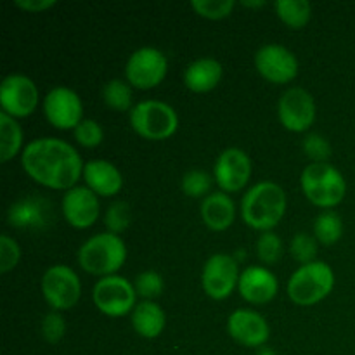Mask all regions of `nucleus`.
I'll use <instances>...</instances> for the list:
<instances>
[{"label": "nucleus", "instance_id": "17", "mask_svg": "<svg viewBox=\"0 0 355 355\" xmlns=\"http://www.w3.org/2000/svg\"><path fill=\"white\" fill-rule=\"evenodd\" d=\"M227 331L234 342L243 347H263L270 336V329L263 315L250 309H238L227 319Z\"/></svg>", "mask_w": 355, "mask_h": 355}, {"label": "nucleus", "instance_id": "36", "mask_svg": "<svg viewBox=\"0 0 355 355\" xmlns=\"http://www.w3.org/2000/svg\"><path fill=\"white\" fill-rule=\"evenodd\" d=\"M21 259V250L16 239L10 236H0V272L6 274L17 266Z\"/></svg>", "mask_w": 355, "mask_h": 355}, {"label": "nucleus", "instance_id": "3", "mask_svg": "<svg viewBox=\"0 0 355 355\" xmlns=\"http://www.w3.org/2000/svg\"><path fill=\"white\" fill-rule=\"evenodd\" d=\"M127 260V246L118 234L101 232L87 239L78 250V263L94 276H113Z\"/></svg>", "mask_w": 355, "mask_h": 355}, {"label": "nucleus", "instance_id": "38", "mask_svg": "<svg viewBox=\"0 0 355 355\" xmlns=\"http://www.w3.org/2000/svg\"><path fill=\"white\" fill-rule=\"evenodd\" d=\"M14 3L28 12H42V10H47L55 6V0H16Z\"/></svg>", "mask_w": 355, "mask_h": 355}, {"label": "nucleus", "instance_id": "4", "mask_svg": "<svg viewBox=\"0 0 355 355\" xmlns=\"http://www.w3.org/2000/svg\"><path fill=\"white\" fill-rule=\"evenodd\" d=\"M335 286V272L326 262H315L300 266L288 281V297L297 305H314L328 297Z\"/></svg>", "mask_w": 355, "mask_h": 355}, {"label": "nucleus", "instance_id": "29", "mask_svg": "<svg viewBox=\"0 0 355 355\" xmlns=\"http://www.w3.org/2000/svg\"><path fill=\"white\" fill-rule=\"evenodd\" d=\"M257 255H259L260 262L263 263H276L283 255V241L277 234L272 231H266L260 234L257 239Z\"/></svg>", "mask_w": 355, "mask_h": 355}, {"label": "nucleus", "instance_id": "22", "mask_svg": "<svg viewBox=\"0 0 355 355\" xmlns=\"http://www.w3.org/2000/svg\"><path fill=\"white\" fill-rule=\"evenodd\" d=\"M236 217V205L225 193H211L201 201V218L211 231H225Z\"/></svg>", "mask_w": 355, "mask_h": 355}, {"label": "nucleus", "instance_id": "2", "mask_svg": "<svg viewBox=\"0 0 355 355\" xmlns=\"http://www.w3.org/2000/svg\"><path fill=\"white\" fill-rule=\"evenodd\" d=\"M286 211V194L283 187L270 180H262L250 187L241 200V217L246 225L257 231L276 227Z\"/></svg>", "mask_w": 355, "mask_h": 355}, {"label": "nucleus", "instance_id": "32", "mask_svg": "<svg viewBox=\"0 0 355 355\" xmlns=\"http://www.w3.org/2000/svg\"><path fill=\"white\" fill-rule=\"evenodd\" d=\"M234 0H193L191 7L208 19H224L234 9Z\"/></svg>", "mask_w": 355, "mask_h": 355}, {"label": "nucleus", "instance_id": "35", "mask_svg": "<svg viewBox=\"0 0 355 355\" xmlns=\"http://www.w3.org/2000/svg\"><path fill=\"white\" fill-rule=\"evenodd\" d=\"M302 148L309 158L314 159V163H326V159L331 156V144L319 134H309L302 142Z\"/></svg>", "mask_w": 355, "mask_h": 355}, {"label": "nucleus", "instance_id": "27", "mask_svg": "<svg viewBox=\"0 0 355 355\" xmlns=\"http://www.w3.org/2000/svg\"><path fill=\"white\" fill-rule=\"evenodd\" d=\"M103 99L107 107L114 111H128L132 107V89L120 78L110 80L103 87Z\"/></svg>", "mask_w": 355, "mask_h": 355}, {"label": "nucleus", "instance_id": "12", "mask_svg": "<svg viewBox=\"0 0 355 355\" xmlns=\"http://www.w3.org/2000/svg\"><path fill=\"white\" fill-rule=\"evenodd\" d=\"M44 113L49 123L61 130H75L83 120V103L69 87H54L44 99Z\"/></svg>", "mask_w": 355, "mask_h": 355}, {"label": "nucleus", "instance_id": "30", "mask_svg": "<svg viewBox=\"0 0 355 355\" xmlns=\"http://www.w3.org/2000/svg\"><path fill=\"white\" fill-rule=\"evenodd\" d=\"M291 255L297 262L302 266L315 262V255H318V239L314 236H309L305 232H298L291 239Z\"/></svg>", "mask_w": 355, "mask_h": 355}, {"label": "nucleus", "instance_id": "21", "mask_svg": "<svg viewBox=\"0 0 355 355\" xmlns=\"http://www.w3.org/2000/svg\"><path fill=\"white\" fill-rule=\"evenodd\" d=\"M224 75V68L214 58L194 59L184 69V83L193 92H208L215 89Z\"/></svg>", "mask_w": 355, "mask_h": 355}, {"label": "nucleus", "instance_id": "6", "mask_svg": "<svg viewBox=\"0 0 355 355\" xmlns=\"http://www.w3.org/2000/svg\"><path fill=\"white\" fill-rule=\"evenodd\" d=\"M130 125L141 137L149 141H163L177 132L179 116L170 104L146 99L130 110Z\"/></svg>", "mask_w": 355, "mask_h": 355}, {"label": "nucleus", "instance_id": "18", "mask_svg": "<svg viewBox=\"0 0 355 355\" xmlns=\"http://www.w3.org/2000/svg\"><path fill=\"white\" fill-rule=\"evenodd\" d=\"M238 290L241 297L250 304H267L272 300L279 290V283L274 272L262 266L246 267L239 277Z\"/></svg>", "mask_w": 355, "mask_h": 355}, {"label": "nucleus", "instance_id": "15", "mask_svg": "<svg viewBox=\"0 0 355 355\" xmlns=\"http://www.w3.org/2000/svg\"><path fill=\"white\" fill-rule=\"evenodd\" d=\"M214 175L225 193L241 191L252 177V159L239 148L224 149L215 162Z\"/></svg>", "mask_w": 355, "mask_h": 355}, {"label": "nucleus", "instance_id": "40", "mask_svg": "<svg viewBox=\"0 0 355 355\" xmlns=\"http://www.w3.org/2000/svg\"><path fill=\"white\" fill-rule=\"evenodd\" d=\"M257 355H277L276 352H274L272 349H270V347H260L259 350H257Z\"/></svg>", "mask_w": 355, "mask_h": 355}, {"label": "nucleus", "instance_id": "31", "mask_svg": "<svg viewBox=\"0 0 355 355\" xmlns=\"http://www.w3.org/2000/svg\"><path fill=\"white\" fill-rule=\"evenodd\" d=\"M134 288L137 295H141L142 298L153 300V298L159 297L163 293L165 281H163L162 274H158L156 270H144V272H141L135 277Z\"/></svg>", "mask_w": 355, "mask_h": 355}, {"label": "nucleus", "instance_id": "28", "mask_svg": "<svg viewBox=\"0 0 355 355\" xmlns=\"http://www.w3.org/2000/svg\"><path fill=\"white\" fill-rule=\"evenodd\" d=\"M180 187L189 198H207V193L211 187V177L203 170H189L184 173Z\"/></svg>", "mask_w": 355, "mask_h": 355}, {"label": "nucleus", "instance_id": "9", "mask_svg": "<svg viewBox=\"0 0 355 355\" xmlns=\"http://www.w3.org/2000/svg\"><path fill=\"white\" fill-rule=\"evenodd\" d=\"M168 71L166 55L156 47H141L134 51L125 64L127 82L142 90L159 85Z\"/></svg>", "mask_w": 355, "mask_h": 355}, {"label": "nucleus", "instance_id": "5", "mask_svg": "<svg viewBox=\"0 0 355 355\" xmlns=\"http://www.w3.org/2000/svg\"><path fill=\"white\" fill-rule=\"evenodd\" d=\"M300 184L307 200L321 208L336 207L347 194L345 179L340 170L329 163H311L305 166Z\"/></svg>", "mask_w": 355, "mask_h": 355}, {"label": "nucleus", "instance_id": "20", "mask_svg": "<svg viewBox=\"0 0 355 355\" xmlns=\"http://www.w3.org/2000/svg\"><path fill=\"white\" fill-rule=\"evenodd\" d=\"M83 179L97 196H114L123 187V175L107 159H90L83 166Z\"/></svg>", "mask_w": 355, "mask_h": 355}, {"label": "nucleus", "instance_id": "24", "mask_svg": "<svg viewBox=\"0 0 355 355\" xmlns=\"http://www.w3.org/2000/svg\"><path fill=\"white\" fill-rule=\"evenodd\" d=\"M23 144V130L16 118L0 111V162L6 163L19 153Z\"/></svg>", "mask_w": 355, "mask_h": 355}, {"label": "nucleus", "instance_id": "16", "mask_svg": "<svg viewBox=\"0 0 355 355\" xmlns=\"http://www.w3.org/2000/svg\"><path fill=\"white\" fill-rule=\"evenodd\" d=\"M61 208L69 225L76 229H87L96 224L101 207L97 194L92 189L87 186H75L64 193Z\"/></svg>", "mask_w": 355, "mask_h": 355}, {"label": "nucleus", "instance_id": "39", "mask_svg": "<svg viewBox=\"0 0 355 355\" xmlns=\"http://www.w3.org/2000/svg\"><path fill=\"white\" fill-rule=\"evenodd\" d=\"M241 3L245 7H262L266 6V0H243Z\"/></svg>", "mask_w": 355, "mask_h": 355}, {"label": "nucleus", "instance_id": "14", "mask_svg": "<svg viewBox=\"0 0 355 355\" xmlns=\"http://www.w3.org/2000/svg\"><path fill=\"white\" fill-rule=\"evenodd\" d=\"M255 68L269 82L288 83L298 75V59L284 45L267 44L257 51Z\"/></svg>", "mask_w": 355, "mask_h": 355}, {"label": "nucleus", "instance_id": "25", "mask_svg": "<svg viewBox=\"0 0 355 355\" xmlns=\"http://www.w3.org/2000/svg\"><path fill=\"white\" fill-rule=\"evenodd\" d=\"M277 16L290 28H304L309 23L312 14V6L307 0H277L274 3Z\"/></svg>", "mask_w": 355, "mask_h": 355}, {"label": "nucleus", "instance_id": "26", "mask_svg": "<svg viewBox=\"0 0 355 355\" xmlns=\"http://www.w3.org/2000/svg\"><path fill=\"white\" fill-rule=\"evenodd\" d=\"M343 236V220L338 214L322 211L314 220V238L322 245H335Z\"/></svg>", "mask_w": 355, "mask_h": 355}, {"label": "nucleus", "instance_id": "34", "mask_svg": "<svg viewBox=\"0 0 355 355\" xmlns=\"http://www.w3.org/2000/svg\"><path fill=\"white\" fill-rule=\"evenodd\" d=\"M75 139L83 148H96V146H99L103 142L104 130L96 120L83 118L78 123V127L75 128Z\"/></svg>", "mask_w": 355, "mask_h": 355}, {"label": "nucleus", "instance_id": "7", "mask_svg": "<svg viewBox=\"0 0 355 355\" xmlns=\"http://www.w3.org/2000/svg\"><path fill=\"white\" fill-rule=\"evenodd\" d=\"M135 298H137V291H135L134 284L125 277L116 276V274L101 277L94 284V304L103 314L110 315V318H121V315L134 311L135 305H137Z\"/></svg>", "mask_w": 355, "mask_h": 355}, {"label": "nucleus", "instance_id": "13", "mask_svg": "<svg viewBox=\"0 0 355 355\" xmlns=\"http://www.w3.org/2000/svg\"><path fill=\"white\" fill-rule=\"evenodd\" d=\"M277 116L281 125L291 132H305L315 120V101L309 90L291 87L277 103Z\"/></svg>", "mask_w": 355, "mask_h": 355}, {"label": "nucleus", "instance_id": "33", "mask_svg": "<svg viewBox=\"0 0 355 355\" xmlns=\"http://www.w3.org/2000/svg\"><path fill=\"white\" fill-rule=\"evenodd\" d=\"M104 224H106L107 232H113V234H120L125 229H128V225H130V208H128V203L114 201L113 205H110L106 215H104Z\"/></svg>", "mask_w": 355, "mask_h": 355}, {"label": "nucleus", "instance_id": "10", "mask_svg": "<svg viewBox=\"0 0 355 355\" xmlns=\"http://www.w3.org/2000/svg\"><path fill=\"white\" fill-rule=\"evenodd\" d=\"M238 260L227 253H215L205 262L201 284L205 293L214 300H225L239 284Z\"/></svg>", "mask_w": 355, "mask_h": 355}, {"label": "nucleus", "instance_id": "37", "mask_svg": "<svg viewBox=\"0 0 355 355\" xmlns=\"http://www.w3.org/2000/svg\"><path fill=\"white\" fill-rule=\"evenodd\" d=\"M66 333V321L58 311L49 312L42 319V335L49 343H59Z\"/></svg>", "mask_w": 355, "mask_h": 355}, {"label": "nucleus", "instance_id": "11", "mask_svg": "<svg viewBox=\"0 0 355 355\" xmlns=\"http://www.w3.org/2000/svg\"><path fill=\"white\" fill-rule=\"evenodd\" d=\"M38 104V89L26 75L10 73L0 85V106L3 113L12 118L28 116Z\"/></svg>", "mask_w": 355, "mask_h": 355}, {"label": "nucleus", "instance_id": "1", "mask_svg": "<svg viewBox=\"0 0 355 355\" xmlns=\"http://www.w3.org/2000/svg\"><path fill=\"white\" fill-rule=\"evenodd\" d=\"M24 172L51 189H71L83 173V162L69 142L54 137H40L28 142L21 153Z\"/></svg>", "mask_w": 355, "mask_h": 355}, {"label": "nucleus", "instance_id": "8", "mask_svg": "<svg viewBox=\"0 0 355 355\" xmlns=\"http://www.w3.org/2000/svg\"><path fill=\"white\" fill-rule=\"evenodd\" d=\"M42 295L54 311L75 307L82 295V283L75 270L62 263L49 267L42 276Z\"/></svg>", "mask_w": 355, "mask_h": 355}, {"label": "nucleus", "instance_id": "19", "mask_svg": "<svg viewBox=\"0 0 355 355\" xmlns=\"http://www.w3.org/2000/svg\"><path fill=\"white\" fill-rule=\"evenodd\" d=\"M7 222L16 229H45L51 222V203L40 196H24L7 210Z\"/></svg>", "mask_w": 355, "mask_h": 355}, {"label": "nucleus", "instance_id": "23", "mask_svg": "<svg viewBox=\"0 0 355 355\" xmlns=\"http://www.w3.org/2000/svg\"><path fill=\"white\" fill-rule=\"evenodd\" d=\"M166 324L165 311L153 300L139 302L132 311V326L142 338H158Z\"/></svg>", "mask_w": 355, "mask_h": 355}]
</instances>
